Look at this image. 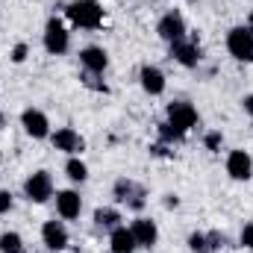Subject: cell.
<instances>
[{"label": "cell", "instance_id": "cell-4", "mask_svg": "<svg viewBox=\"0 0 253 253\" xmlns=\"http://www.w3.org/2000/svg\"><path fill=\"white\" fill-rule=\"evenodd\" d=\"M71 47V33L65 30V24L59 18H50L44 24V50L50 56H65Z\"/></svg>", "mask_w": 253, "mask_h": 253}, {"label": "cell", "instance_id": "cell-15", "mask_svg": "<svg viewBox=\"0 0 253 253\" xmlns=\"http://www.w3.org/2000/svg\"><path fill=\"white\" fill-rule=\"evenodd\" d=\"M80 65H83L88 74H103V71L109 68V53H106L103 47H97V44H88V47L80 50Z\"/></svg>", "mask_w": 253, "mask_h": 253}, {"label": "cell", "instance_id": "cell-2", "mask_svg": "<svg viewBox=\"0 0 253 253\" xmlns=\"http://www.w3.org/2000/svg\"><path fill=\"white\" fill-rule=\"evenodd\" d=\"M227 50L236 62H253V27H233L227 33Z\"/></svg>", "mask_w": 253, "mask_h": 253}, {"label": "cell", "instance_id": "cell-13", "mask_svg": "<svg viewBox=\"0 0 253 253\" xmlns=\"http://www.w3.org/2000/svg\"><path fill=\"white\" fill-rule=\"evenodd\" d=\"M56 212H59L62 221L80 218V212H83V197H80V191H74V189L56 191Z\"/></svg>", "mask_w": 253, "mask_h": 253}, {"label": "cell", "instance_id": "cell-6", "mask_svg": "<svg viewBox=\"0 0 253 253\" xmlns=\"http://www.w3.org/2000/svg\"><path fill=\"white\" fill-rule=\"evenodd\" d=\"M156 33H159V39L162 42H168V44H174V42H180V39H186V18H183V12H177V9H171V12H165L162 18H159V24H156Z\"/></svg>", "mask_w": 253, "mask_h": 253}, {"label": "cell", "instance_id": "cell-11", "mask_svg": "<svg viewBox=\"0 0 253 253\" xmlns=\"http://www.w3.org/2000/svg\"><path fill=\"white\" fill-rule=\"evenodd\" d=\"M42 242L47 251H65L68 248V227L62 221H44L42 224Z\"/></svg>", "mask_w": 253, "mask_h": 253}, {"label": "cell", "instance_id": "cell-16", "mask_svg": "<svg viewBox=\"0 0 253 253\" xmlns=\"http://www.w3.org/2000/svg\"><path fill=\"white\" fill-rule=\"evenodd\" d=\"M138 83H141V88H144L150 97H156V94L165 91V74H162L156 65H141V71H138Z\"/></svg>", "mask_w": 253, "mask_h": 253}, {"label": "cell", "instance_id": "cell-3", "mask_svg": "<svg viewBox=\"0 0 253 253\" xmlns=\"http://www.w3.org/2000/svg\"><path fill=\"white\" fill-rule=\"evenodd\" d=\"M112 194H115V200H118L121 206L132 209V212L144 209V203H147V191H144V186L135 183V180H126V177H121V180L115 183Z\"/></svg>", "mask_w": 253, "mask_h": 253}, {"label": "cell", "instance_id": "cell-26", "mask_svg": "<svg viewBox=\"0 0 253 253\" xmlns=\"http://www.w3.org/2000/svg\"><path fill=\"white\" fill-rule=\"evenodd\" d=\"M12 206H15V197H12V191L0 189V215H6Z\"/></svg>", "mask_w": 253, "mask_h": 253}, {"label": "cell", "instance_id": "cell-29", "mask_svg": "<svg viewBox=\"0 0 253 253\" xmlns=\"http://www.w3.org/2000/svg\"><path fill=\"white\" fill-rule=\"evenodd\" d=\"M177 203H180V197H177V194H165V206H168V209H174Z\"/></svg>", "mask_w": 253, "mask_h": 253}, {"label": "cell", "instance_id": "cell-14", "mask_svg": "<svg viewBox=\"0 0 253 253\" xmlns=\"http://www.w3.org/2000/svg\"><path fill=\"white\" fill-rule=\"evenodd\" d=\"M227 174L233 180H251L253 177V159L248 150H230L227 156Z\"/></svg>", "mask_w": 253, "mask_h": 253}, {"label": "cell", "instance_id": "cell-10", "mask_svg": "<svg viewBox=\"0 0 253 253\" xmlns=\"http://www.w3.org/2000/svg\"><path fill=\"white\" fill-rule=\"evenodd\" d=\"M168 47H171V59L180 62L183 68H197L200 65V44L194 39H180Z\"/></svg>", "mask_w": 253, "mask_h": 253}, {"label": "cell", "instance_id": "cell-31", "mask_svg": "<svg viewBox=\"0 0 253 253\" xmlns=\"http://www.w3.org/2000/svg\"><path fill=\"white\" fill-rule=\"evenodd\" d=\"M248 27H253V15H251V24H248Z\"/></svg>", "mask_w": 253, "mask_h": 253}, {"label": "cell", "instance_id": "cell-18", "mask_svg": "<svg viewBox=\"0 0 253 253\" xmlns=\"http://www.w3.org/2000/svg\"><path fill=\"white\" fill-rule=\"evenodd\" d=\"M94 224L100 230H115V227H121V212L112 206H100V209H94Z\"/></svg>", "mask_w": 253, "mask_h": 253}, {"label": "cell", "instance_id": "cell-12", "mask_svg": "<svg viewBox=\"0 0 253 253\" xmlns=\"http://www.w3.org/2000/svg\"><path fill=\"white\" fill-rule=\"evenodd\" d=\"M129 230H132L138 248H147V251L156 248V242H159V227H156V221H150V218H135V221L129 224Z\"/></svg>", "mask_w": 253, "mask_h": 253}, {"label": "cell", "instance_id": "cell-30", "mask_svg": "<svg viewBox=\"0 0 253 253\" xmlns=\"http://www.w3.org/2000/svg\"><path fill=\"white\" fill-rule=\"evenodd\" d=\"M0 126H3V112H0Z\"/></svg>", "mask_w": 253, "mask_h": 253}, {"label": "cell", "instance_id": "cell-22", "mask_svg": "<svg viewBox=\"0 0 253 253\" xmlns=\"http://www.w3.org/2000/svg\"><path fill=\"white\" fill-rule=\"evenodd\" d=\"M224 245H227V236H224V233H218V230H212V233H206V251H209V253L221 251Z\"/></svg>", "mask_w": 253, "mask_h": 253}, {"label": "cell", "instance_id": "cell-20", "mask_svg": "<svg viewBox=\"0 0 253 253\" xmlns=\"http://www.w3.org/2000/svg\"><path fill=\"white\" fill-rule=\"evenodd\" d=\"M0 253H24V239L15 230L0 233Z\"/></svg>", "mask_w": 253, "mask_h": 253}, {"label": "cell", "instance_id": "cell-23", "mask_svg": "<svg viewBox=\"0 0 253 253\" xmlns=\"http://www.w3.org/2000/svg\"><path fill=\"white\" fill-rule=\"evenodd\" d=\"M189 248L194 253H209L206 251V233H191L189 236Z\"/></svg>", "mask_w": 253, "mask_h": 253}, {"label": "cell", "instance_id": "cell-17", "mask_svg": "<svg viewBox=\"0 0 253 253\" xmlns=\"http://www.w3.org/2000/svg\"><path fill=\"white\" fill-rule=\"evenodd\" d=\"M109 248L112 253H135V236H132V230L129 227H115V230H109Z\"/></svg>", "mask_w": 253, "mask_h": 253}, {"label": "cell", "instance_id": "cell-32", "mask_svg": "<svg viewBox=\"0 0 253 253\" xmlns=\"http://www.w3.org/2000/svg\"><path fill=\"white\" fill-rule=\"evenodd\" d=\"M150 3H153V0H150Z\"/></svg>", "mask_w": 253, "mask_h": 253}, {"label": "cell", "instance_id": "cell-1", "mask_svg": "<svg viewBox=\"0 0 253 253\" xmlns=\"http://www.w3.org/2000/svg\"><path fill=\"white\" fill-rule=\"evenodd\" d=\"M65 12H68L71 24L80 30H97L103 24V9L97 0H71Z\"/></svg>", "mask_w": 253, "mask_h": 253}, {"label": "cell", "instance_id": "cell-19", "mask_svg": "<svg viewBox=\"0 0 253 253\" xmlns=\"http://www.w3.org/2000/svg\"><path fill=\"white\" fill-rule=\"evenodd\" d=\"M65 174H68V180H74V183H85V180H88V165H85L80 156H68Z\"/></svg>", "mask_w": 253, "mask_h": 253}, {"label": "cell", "instance_id": "cell-5", "mask_svg": "<svg viewBox=\"0 0 253 253\" xmlns=\"http://www.w3.org/2000/svg\"><path fill=\"white\" fill-rule=\"evenodd\" d=\"M24 197L30 203H47L53 197V177L47 171H36L24 180Z\"/></svg>", "mask_w": 253, "mask_h": 253}, {"label": "cell", "instance_id": "cell-8", "mask_svg": "<svg viewBox=\"0 0 253 253\" xmlns=\"http://www.w3.org/2000/svg\"><path fill=\"white\" fill-rule=\"evenodd\" d=\"M168 124L186 135L191 126H197V109L191 106L189 100H177V103H171V106H168Z\"/></svg>", "mask_w": 253, "mask_h": 253}, {"label": "cell", "instance_id": "cell-24", "mask_svg": "<svg viewBox=\"0 0 253 253\" xmlns=\"http://www.w3.org/2000/svg\"><path fill=\"white\" fill-rule=\"evenodd\" d=\"M203 144H206V150H221V144H224V135H221L218 129H212V132H206Z\"/></svg>", "mask_w": 253, "mask_h": 253}, {"label": "cell", "instance_id": "cell-21", "mask_svg": "<svg viewBox=\"0 0 253 253\" xmlns=\"http://www.w3.org/2000/svg\"><path fill=\"white\" fill-rule=\"evenodd\" d=\"M159 141L162 144H177V141H183V132L174 129V126L165 121V124H159Z\"/></svg>", "mask_w": 253, "mask_h": 253}, {"label": "cell", "instance_id": "cell-25", "mask_svg": "<svg viewBox=\"0 0 253 253\" xmlns=\"http://www.w3.org/2000/svg\"><path fill=\"white\" fill-rule=\"evenodd\" d=\"M239 242H242V248H248V251H253V221H251V224H245V227H242V233H239Z\"/></svg>", "mask_w": 253, "mask_h": 253}, {"label": "cell", "instance_id": "cell-27", "mask_svg": "<svg viewBox=\"0 0 253 253\" xmlns=\"http://www.w3.org/2000/svg\"><path fill=\"white\" fill-rule=\"evenodd\" d=\"M27 53H30V47H27V44H15V47H12V62H24V59H27Z\"/></svg>", "mask_w": 253, "mask_h": 253}, {"label": "cell", "instance_id": "cell-28", "mask_svg": "<svg viewBox=\"0 0 253 253\" xmlns=\"http://www.w3.org/2000/svg\"><path fill=\"white\" fill-rule=\"evenodd\" d=\"M242 106H245V112L253 118V94H245V97H242Z\"/></svg>", "mask_w": 253, "mask_h": 253}, {"label": "cell", "instance_id": "cell-7", "mask_svg": "<svg viewBox=\"0 0 253 253\" xmlns=\"http://www.w3.org/2000/svg\"><path fill=\"white\" fill-rule=\"evenodd\" d=\"M50 141L56 150H62L68 156H80L85 150V138L74 129V126H59L56 132H50Z\"/></svg>", "mask_w": 253, "mask_h": 253}, {"label": "cell", "instance_id": "cell-9", "mask_svg": "<svg viewBox=\"0 0 253 253\" xmlns=\"http://www.w3.org/2000/svg\"><path fill=\"white\" fill-rule=\"evenodd\" d=\"M21 126H24V132L33 135V138H47V135H50V121H47V115H44L42 109H33V106L21 112Z\"/></svg>", "mask_w": 253, "mask_h": 253}]
</instances>
